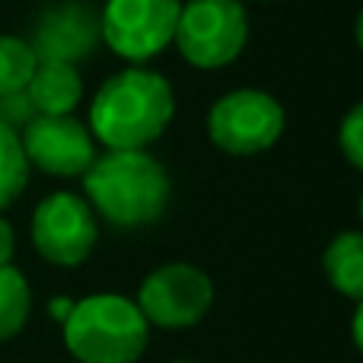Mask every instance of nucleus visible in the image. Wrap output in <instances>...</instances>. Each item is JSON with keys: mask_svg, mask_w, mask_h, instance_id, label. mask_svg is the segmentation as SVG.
I'll return each instance as SVG.
<instances>
[{"mask_svg": "<svg viewBox=\"0 0 363 363\" xmlns=\"http://www.w3.org/2000/svg\"><path fill=\"white\" fill-rule=\"evenodd\" d=\"M176 118V93L147 64H128L106 77L89 102V134L106 150H147Z\"/></svg>", "mask_w": 363, "mask_h": 363, "instance_id": "f257e3e1", "label": "nucleus"}, {"mask_svg": "<svg viewBox=\"0 0 363 363\" xmlns=\"http://www.w3.org/2000/svg\"><path fill=\"white\" fill-rule=\"evenodd\" d=\"M83 198L115 230H144L169 211L172 176L150 150H106L83 172Z\"/></svg>", "mask_w": 363, "mask_h": 363, "instance_id": "f03ea898", "label": "nucleus"}, {"mask_svg": "<svg viewBox=\"0 0 363 363\" xmlns=\"http://www.w3.org/2000/svg\"><path fill=\"white\" fill-rule=\"evenodd\" d=\"M147 345L150 322L131 296H83L64 319V347L80 363H138Z\"/></svg>", "mask_w": 363, "mask_h": 363, "instance_id": "7ed1b4c3", "label": "nucleus"}, {"mask_svg": "<svg viewBox=\"0 0 363 363\" xmlns=\"http://www.w3.org/2000/svg\"><path fill=\"white\" fill-rule=\"evenodd\" d=\"M182 61L198 70H223L249 45V13L242 0H182L176 38Z\"/></svg>", "mask_w": 363, "mask_h": 363, "instance_id": "20e7f679", "label": "nucleus"}, {"mask_svg": "<svg viewBox=\"0 0 363 363\" xmlns=\"http://www.w3.org/2000/svg\"><path fill=\"white\" fill-rule=\"evenodd\" d=\"M287 112L268 89H233L207 108V140L226 157H258L281 140Z\"/></svg>", "mask_w": 363, "mask_h": 363, "instance_id": "39448f33", "label": "nucleus"}, {"mask_svg": "<svg viewBox=\"0 0 363 363\" xmlns=\"http://www.w3.org/2000/svg\"><path fill=\"white\" fill-rule=\"evenodd\" d=\"M217 287L211 274L191 262H166L140 281L134 303L144 319L157 328L182 332L191 328L213 309Z\"/></svg>", "mask_w": 363, "mask_h": 363, "instance_id": "423d86ee", "label": "nucleus"}, {"mask_svg": "<svg viewBox=\"0 0 363 363\" xmlns=\"http://www.w3.org/2000/svg\"><path fill=\"white\" fill-rule=\"evenodd\" d=\"M35 252L55 268H80L99 242V217L83 194L51 191L29 220Z\"/></svg>", "mask_w": 363, "mask_h": 363, "instance_id": "0eeeda50", "label": "nucleus"}, {"mask_svg": "<svg viewBox=\"0 0 363 363\" xmlns=\"http://www.w3.org/2000/svg\"><path fill=\"white\" fill-rule=\"evenodd\" d=\"M182 0H106L99 10L102 45L128 64L160 57L176 38Z\"/></svg>", "mask_w": 363, "mask_h": 363, "instance_id": "6e6552de", "label": "nucleus"}, {"mask_svg": "<svg viewBox=\"0 0 363 363\" xmlns=\"http://www.w3.org/2000/svg\"><path fill=\"white\" fill-rule=\"evenodd\" d=\"M19 144L29 160V169L55 179H83L96 163V138L74 115H35L19 131Z\"/></svg>", "mask_w": 363, "mask_h": 363, "instance_id": "1a4fd4ad", "label": "nucleus"}, {"mask_svg": "<svg viewBox=\"0 0 363 363\" xmlns=\"http://www.w3.org/2000/svg\"><path fill=\"white\" fill-rule=\"evenodd\" d=\"M29 45L38 61H64L80 67L102 45L99 10L86 0H61L35 19Z\"/></svg>", "mask_w": 363, "mask_h": 363, "instance_id": "9d476101", "label": "nucleus"}, {"mask_svg": "<svg viewBox=\"0 0 363 363\" xmlns=\"http://www.w3.org/2000/svg\"><path fill=\"white\" fill-rule=\"evenodd\" d=\"M26 96L38 115H74L83 102L80 67L64 61H38Z\"/></svg>", "mask_w": 363, "mask_h": 363, "instance_id": "9b49d317", "label": "nucleus"}, {"mask_svg": "<svg viewBox=\"0 0 363 363\" xmlns=\"http://www.w3.org/2000/svg\"><path fill=\"white\" fill-rule=\"evenodd\" d=\"M322 271L345 300H363V230H341L322 252Z\"/></svg>", "mask_w": 363, "mask_h": 363, "instance_id": "f8f14e48", "label": "nucleus"}, {"mask_svg": "<svg viewBox=\"0 0 363 363\" xmlns=\"http://www.w3.org/2000/svg\"><path fill=\"white\" fill-rule=\"evenodd\" d=\"M32 313V287L13 264L0 268V345L13 341L26 328Z\"/></svg>", "mask_w": 363, "mask_h": 363, "instance_id": "ddd939ff", "label": "nucleus"}, {"mask_svg": "<svg viewBox=\"0 0 363 363\" xmlns=\"http://www.w3.org/2000/svg\"><path fill=\"white\" fill-rule=\"evenodd\" d=\"M29 185V160L23 153L19 134L0 125V213Z\"/></svg>", "mask_w": 363, "mask_h": 363, "instance_id": "4468645a", "label": "nucleus"}, {"mask_svg": "<svg viewBox=\"0 0 363 363\" xmlns=\"http://www.w3.org/2000/svg\"><path fill=\"white\" fill-rule=\"evenodd\" d=\"M35 51H32L29 38L19 35H0V96L19 93L29 86L32 74H35Z\"/></svg>", "mask_w": 363, "mask_h": 363, "instance_id": "2eb2a0df", "label": "nucleus"}, {"mask_svg": "<svg viewBox=\"0 0 363 363\" xmlns=\"http://www.w3.org/2000/svg\"><path fill=\"white\" fill-rule=\"evenodd\" d=\"M338 147L347 163L357 172H363V102L345 112V118L338 125Z\"/></svg>", "mask_w": 363, "mask_h": 363, "instance_id": "dca6fc26", "label": "nucleus"}, {"mask_svg": "<svg viewBox=\"0 0 363 363\" xmlns=\"http://www.w3.org/2000/svg\"><path fill=\"white\" fill-rule=\"evenodd\" d=\"M35 106L29 102V96H26V89H19V93H6L0 96V125L10 128V131H23L26 125H29L32 118H35Z\"/></svg>", "mask_w": 363, "mask_h": 363, "instance_id": "f3484780", "label": "nucleus"}, {"mask_svg": "<svg viewBox=\"0 0 363 363\" xmlns=\"http://www.w3.org/2000/svg\"><path fill=\"white\" fill-rule=\"evenodd\" d=\"M13 255H16V233H13L10 220L0 213V268L13 264Z\"/></svg>", "mask_w": 363, "mask_h": 363, "instance_id": "a211bd4d", "label": "nucleus"}, {"mask_svg": "<svg viewBox=\"0 0 363 363\" xmlns=\"http://www.w3.org/2000/svg\"><path fill=\"white\" fill-rule=\"evenodd\" d=\"M70 309H74V300H67V296H55V300L48 303V315L55 322H61V325H64V319L70 315Z\"/></svg>", "mask_w": 363, "mask_h": 363, "instance_id": "6ab92c4d", "label": "nucleus"}, {"mask_svg": "<svg viewBox=\"0 0 363 363\" xmlns=\"http://www.w3.org/2000/svg\"><path fill=\"white\" fill-rule=\"evenodd\" d=\"M351 338L354 347L363 354V300H357V309H354V319H351Z\"/></svg>", "mask_w": 363, "mask_h": 363, "instance_id": "aec40b11", "label": "nucleus"}, {"mask_svg": "<svg viewBox=\"0 0 363 363\" xmlns=\"http://www.w3.org/2000/svg\"><path fill=\"white\" fill-rule=\"evenodd\" d=\"M354 38H357V48L363 51V10L357 13V23H354Z\"/></svg>", "mask_w": 363, "mask_h": 363, "instance_id": "412c9836", "label": "nucleus"}, {"mask_svg": "<svg viewBox=\"0 0 363 363\" xmlns=\"http://www.w3.org/2000/svg\"><path fill=\"white\" fill-rule=\"evenodd\" d=\"M357 217H360V226H363V188H360V198H357Z\"/></svg>", "mask_w": 363, "mask_h": 363, "instance_id": "4be33fe9", "label": "nucleus"}, {"mask_svg": "<svg viewBox=\"0 0 363 363\" xmlns=\"http://www.w3.org/2000/svg\"><path fill=\"white\" fill-rule=\"evenodd\" d=\"M172 363H198V360H172Z\"/></svg>", "mask_w": 363, "mask_h": 363, "instance_id": "5701e85b", "label": "nucleus"}, {"mask_svg": "<svg viewBox=\"0 0 363 363\" xmlns=\"http://www.w3.org/2000/svg\"><path fill=\"white\" fill-rule=\"evenodd\" d=\"M264 4H268V0H264Z\"/></svg>", "mask_w": 363, "mask_h": 363, "instance_id": "b1692460", "label": "nucleus"}]
</instances>
